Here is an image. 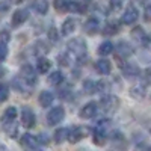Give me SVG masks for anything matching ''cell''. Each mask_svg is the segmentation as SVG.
Here are the masks:
<instances>
[{
  "instance_id": "484cf974",
  "label": "cell",
  "mask_w": 151,
  "mask_h": 151,
  "mask_svg": "<svg viewBox=\"0 0 151 151\" xmlns=\"http://www.w3.org/2000/svg\"><path fill=\"white\" fill-rule=\"evenodd\" d=\"M17 118V109L15 107H8L3 113V116H2V122L6 124V122H12V121H15Z\"/></svg>"
},
{
  "instance_id": "cb8c5ba5",
  "label": "cell",
  "mask_w": 151,
  "mask_h": 151,
  "mask_svg": "<svg viewBox=\"0 0 151 151\" xmlns=\"http://www.w3.org/2000/svg\"><path fill=\"white\" fill-rule=\"evenodd\" d=\"M130 95H132L133 98H136V100L144 98V97H145V85H144V83H142V85H141V83H137V85L132 86Z\"/></svg>"
},
{
  "instance_id": "d590c367",
  "label": "cell",
  "mask_w": 151,
  "mask_h": 151,
  "mask_svg": "<svg viewBox=\"0 0 151 151\" xmlns=\"http://www.w3.org/2000/svg\"><path fill=\"white\" fill-rule=\"evenodd\" d=\"M109 3H110V8H112L113 11H118V9L122 8L124 0H109Z\"/></svg>"
},
{
  "instance_id": "8fae6325",
  "label": "cell",
  "mask_w": 151,
  "mask_h": 151,
  "mask_svg": "<svg viewBox=\"0 0 151 151\" xmlns=\"http://www.w3.org/2000/svg\"><path fill=\"white\" fill-rule=\"evenodd\" d=\"M97 110H98V103H95V101H89V103H86V104L80 109L79 115H80V118L88 119V118H92L95 113H97Z\"/></svg>"
},
{
  "instance_id": "603a6c76",
  "label": "cell",
  "mask_w": 151,
  "mask_h": 151,
  "mask_svg": "<svg viewBox=\"0 0 151 151\" xmlns=\"http://www.w3.org/2000/svg\"><path fill=\"white\" fill-rule=\"evenodd\" d=\"M50 68H52V62H50V59H47L45 56H44V58H38V62H36V70H38V73L45 74V73H48Z\"/></svg>"
},
{
  "instance_id": "f6af8a7d",
  "label": "cell",
  "mask_w": 151,
  "mask_h": 151,
  "mask_svg": "<svg viewBox=\"0 0 151 151\" xmlns=\"http://www.w3.org/2000/svg\"><path fill=\"white\" fill-rule=\"evenodd\" d=\"M11 2H12V3H21L23 0H11Z\"/></svg>"
},
{
  "instance_id": "5b68a950",
  "label": "cell",
  "mask_w": 151,
  "mask_h": 151,
  "mask_svg": "<svg viewBox=\"0 0 151 151\" xmlns=\"http://www.w3.org/2000/svg\"><path fill=\"white\" fill-rule=\"evenodd\" d=\"M64 118H65V109L62 106H56L47 113V122L48 125H53V127L58 125L59 122H62Z\"/></svg>"
},
{
  "instance_id": "3957f363",
  "label": "cell",
  "mask_w": 151,
  "mask_h": 151,
  "mask_svg": "<svg viewBox=\"0 0 151 151\" xmlns=\"http://www.w3.org/2000/svg\"><path fill=\"white\" fill-rule=\"evenodd\" d=\"M89 134V129L88 127H83V125H77V127H70L68 129V137L67 141L70 144H76Z\"/></svg>"
},
{
  "instance_id": "9a60e30c",
  "label": "cell",
  "mask_w": 151,
  "mask_h": 151,
  "mask_svg": "<svg viewBox=\"0 0 151 151\" xmlns=\"http://www.w3.org/2000/svg\"><path fill=\"white\" fill-rule=\"evenodd\" d=\"M98 29H100V21H98V18H95V17L88 18V20L85 21V24H83V30H85L88 35L97 33Z\"/></svg>"
},
{
  "instance_id": "30bf717a",
  "label": "cell",
  "mask_w": 151,
  "mask_h": 151,
  "mask_svg": "<svg viewBox=\"0 0 151 151\" xmlns=\"http://www.w3.org/2000/svg\"><path fill=\"white\" fill-rule=\"evenodd\" d=\"M137 18H139V12L134 6H129L127 9L124 11V14L121 17V23L122 24H133Z\"/></svg>"
},
{
  "instance_id": "ba28073f",
  "label": "cell",
  "mask_w": 151,
  "mask_h": 151,
  "mask_svg": "<svg viewBox=\"0 0 151 151\" xmlns=\"http://www.w3.org/2000/svg\"><path fill=\"white\" fill-rule=\"evenodd\" d=\"M132 38H133L134 41H137L139 44H142V45H148L151 42V36L141 26H137V27H134L132 30Z\"/></svg>"
},
{
  "instance_id": "e575fe53",
  "label": "cell",
  "mask_w": 151,
  "mask_h": 151,
  "mask_svg": "<svg viewBox=\"0 0 151 151\" xmlns=\"http://www.w3.org/2000/svg\"><path fill=\"white\" fill-rule=\"evenodd\" d=\"M8 53H9V50H8V45H6V42H2V41H0V62L6 60V58H8Z\"/></svg>"
},
{
  "instance_id": "b9f144b4",
  "label": "cell",
  "mask_w": 151,
  "mask_h": 151,
  "mask_svg": "<svg viewBox=\"0 0 151 151\" xmlns=\"http://www.w3.org/2000/svg\"><path fill=\"white\" fill-rule=\"evenodd\" d=\"M144 79H145V80H147L148 83L151 82V67L145 70V73H144Z\"/></svg>"
},
{
  "instance_id": "ee69618b",
  "label": "cell",
  "mask_w": 151,
  "mask_h": 151,
  "mask_svg": "<svg viewBox=\"0 0 151 151\" xmlns=\"http://www.w3.org/2000/svg\"><path fill=\"white\" fill-rule=\"evenodd\" d=\"M5 74H6V71H5V68H3V67H0V79H2V77H3V76H5Z\"/></svg>"
},
{
  "instance_id": "2e32d148",
  "label": "cell",
  "mask_w": 151,
  "mask_h": 151,
  "mask_svg": "<svg viewBox=\"0 0 151 151\" xmlns=\"http://www.w3.org/2000/svg\"><path fill=\"white\" fill-rule=\"evenodd\" d=\"M48 52H50V44H48L47 41L40 40V41H36V42L33 44V53H35L36 56L44 58Z\"/></svg>"
},
{
  "instance_id": "7bdbcfd3",
  "label": "cell",
  "mask_w": 151,
  "mask_h": 151,
  "mask_svg": "<svg viewBox=\"0 0 151 151\" xmlns=\"http://www.w3.org/2000/svg\"><path fill=\"white\" fill-rule=\"evenodd\" d=\"M8 8H9L8 3H2V5H0V11H8Z\"/></svg>"
},
{
  "instance_id": "8d00e7d4",
  "label": "cell",
  "mask_w": 151,
  "mask_h": 151,
  "mask_svg": "<svg viewBox=\"0 0 151 151\" xmlns=\"http://www.w3.org/2000/svg\"><path fill=\"white\" fill-rule=\"evenodd\" d=\"M48 40L52 41V42H56L59 40V33H58V30L55 27H52V29L48 30Z\"/></svg>"
},
{
  "instance_id": "ab89813d",
  "label": "cell",
  "mask_w": 151,
  "mask_h": 151,
  "mask_svg": "<svg viewBox=\"0 0 151 151\" xmlns=\"http://www.w3.org/2000/svg\"><path fill=\"white\" fill-rule=\"evenodd\" d=\"M9 38H11V36H9V32H8V30H3L2 33H0V40H2V42H8Z\"/></svg>"
},
{
  "instance_id": "4fadbf2b",
  "label": "cell",
  "mask_w": 151,
  "mask_h": 151,
  "mask_svg": "<svg viewBox=\"0 0 151 151\" xmlns=\"http://www.w3.org/2000/svg\"><path fill=\"white\" fill-rule=\"evenodd\" d=\"M95 71L98 74H101V76H109L110 71H112V64H110V60L103 58V59H100L95 62Z\"/></svg>"
},
{
  "instance_id": "d6a6232c",
  "label": "cell",
  "mask_w": 151,
  "mask_h": 151,
  "mask_svg": "<svg viewBox=\"0 0 151 151\" xmlns=\"http://www.w3.org/2000/svg\"><path fill=\"white\" fill-rule=\"evenodd\" d=\"M9 97V89H8V86L5 83H0V103H3L6 101Z\"/></svg>"
},
{
  "instance_id": "bcb514c9",
  "label": "cell",
  "mask_w": 151,
  "mask_h": 151,
  "mask_svg": "<svg viewBox=\"0 0 151 151\" xmlns=\"http://www.w3.org/2000/svg\"><path fill=\"white\" fill-rule=\"evenodd\" d=\"M0 151H6V147L5 145H0Z\"/></svg>"
},
{
  "instance_id": "44dd1931",
  "label": "cell",
  "mask_w": 151,
  "mask_h": 151,
  "mask_svg": "<svg viewBox=\"0 0 151 151\" xmlns=\"http://www.w3.org/2000/svg\"><path fill=\"white\" fill-rule=\"evenodd\" d=\"M67 11L74 12V14H83V12H86V6L80 2H76V0H68Z\"/></svg>"
},
{
  "instance_id": "ffe728a7",
  "label": "cell",
  "mask_w": 151,
  "mask_h": 151,
  "mask_svg": "<svg viewBox=\"0 0 151 151\" xmlns=\"http://www.w3.org/2000/svg\"><path fill=\"white\" fill-rule=\"evenodd\" d=\"M32 8L36 14L40 15H45L48 11V0H33L32 2Z\"/></svg>"
},
{
  "instance_id": "f546056e",
  "label": "cell",
  "mask_w": 151,
  "mask_h": 151,
  "mask_svg": "<svg viewBox=\"0 0 151 151\" xmlns=\"http://www.w3.org/2000/svg\"><path fill=\"white\" fill-rule=\"evenodd\" d=\"M118 30H119V26L116 23H107L103 27V35H115L118 33Z\"/></svg>"
},
{
  "instance_id": "5bb4252c",
  "label": "cell",
  "mask_w": 151,
  "mask_h": 151,
  "mask_svg": "<svg viewBox=\"0 0 151 151\" xmlns=\"http://www.w3.org/2000/svg\"><path fill=\"white\" fill-rule=\"evenodd\" d=\"M20 144L24 147V150H33V148H38V139L35 136H32L30 133H24L21 137H20Z\"/></svg>"
},
{
  "instance_id": "6da1fadb",
  "label": "cell",
  "mask_w": 151,
  "mask_h": 151,
  "mask_svg": "<svg viewBox=\"0 0 151 151\" xmlns=\"http://www.w3.org/2000/svg\"><path fill=\"white\" fill-rule=\"evenodd\" d=\"M67 48H68V52H70L71 55H74V58L77 59L79 62L86 59L88 48H86L85 40H82V38H73V40H70Z\"/></svg>"
},
{
  "instance_id": "7c38bea8",
  "label": "cell",
  "mask_w": 151,
  "mask_h": 151,
  "mask_svg": "<svg viewBox=\"0 0 151 151\" xmlns=\"http://www.w3.org/2000/svg\"><path fill=\"white\" fill-rule=\"evenodd\" d=\"M29 18V11L27 9H17L12 15V26L14 27H20L21 24L26 23V20Z\"/></svg>"
},
{
  "instance_id": "1f68e13d",
  "label": "cell",
  "mask_w": 151,
  "mask_h": 151,
  "mask_svg": "<svg viewBox=\"0 0 151 151\" xmlns=\"http://www.w3.org/2000/svg\"><path fill=\"white\" fill-rule=\"evenodd\" d=\"M5 132H6L9 136H15V134H17V122H15V121L6 122V124H5Z\"/></svg>"
},
{
  "instance_id": "f35d334b",
  "label": "cell",
  "mask_w": 151,
  "mask_h": 151,
  "mask_svg": "<svg viewBox=\"0 0 151 151\" xmlns=\"http://www.w3.org/2000/svg\"><path fill=\"white\" fill-rule=\"evenodd\" d=\"M144 18H145L147 21H151V5H148V6L145 8V11H144Z\"/></svg>"
},
{
  "instance_id": "e0dca14e",
  "label": "cell",
  "mask_w": 151,
  "mask_h": 151,
  "mask_svg": "<svg viewBox=\"0 0 151 151\" xmlns=\"http://www.w3.org/2000/svg\"><path fill=\"white\" fill-rule=\"evenodd\" d=\"M76 29H77V20H76V18H67L64 23H62L60 32H62V35H64V36H68Z\"/></svg>"
},
{
  "instance_id": "277c9868",
  "label": "cell",
  "mask_w": 151,
  "mask_h": 151,
  "mask_svg": "<svg viewBox=\"0 0 151 151\" xmlns=\"http://www.w3.org/2000/svg\"><path fill=\"white\" fill-rule=\"evenodd\" d=\"M20 79L32 88V86L36 85L38 76H36V71L32 68V65H23L21 70H20Z\"/></svg>"
},
{
  "instance_id": "9c48e42d",
  "label": "cell",
  "mask_w": 151,
  "mask_h": 151,
  "mask_svg": "<svg viewBox=\"0 0 151 151\" xmlns=\"http://www.w3.org/2000/svg\"><path fill=\"white\" fill-rule=\"evenodd\" d=\"M134 53V48L132 44L129 42H125V41H121L116 44V55L118 58H125V59H129L130 56H133Z\"/></svg>"
},
{
  "instance_id": "f1b7e54d",
  "label": "cell",
  "mask_w": 151,
  "mask_h": 151,
  "mask_svg": "<svg viewBox=\"0 0 151 151\" xmlns=\"http://www.w3.org/2000/svg\"><path fill=\"white\" fill-rule=\"evenodd\" d=\"M83 89L86 94H95L97 92V82L91 80V79H88L83 82Z\"/></svg>"
},
{
  "instance_id": "74e56055",
  "label": "cell",
  "mask_w": 151,
  "mask_h": 151,
  "mask_svg": "<svg viewBox=\"0 0 151 151\" xmlns=\"http://www.w3.org/2000/svg\"><path fill=\"white\" fill-rule=\"evenodd\" d=\"M59 64H60V65H64V67H68V65H70V58H68L67 53L59 55Z\"/></svg>"
},
{
  "instance_id": "7dc6e473",
  "label": "cell",
  "mask_w": 151,
  "mask_h": 151,
  "mask_svg": "<svg viewBox=\"0 0 151 151\" xmlns=\"http://www.w3.org/2000/svg\"><path fill=\"white\" fill-rule=\"evenodd\" d=\"M144 151H151V147H145V150Z\"/></svg>"
},
{
  "instance_id": "83f0119b",
  "label": "cell",
  "mask_w": 151,
  "mask_h": 151,
  "mask_svg": "<svg viewBox=\"0 0 151 151\" xmlns=\"http://www.w3.org/2000/svg\"><path fill=\"white\" fill-rule=\"evenodd\" d=\"M64 74H62L60 71H55L48 76V83L50 85H53V86H59L62 82H64Z\"/></svg>"
},
{
  "instance_id": "60d3db41",
  "label": "cell",
  "mask_w": 151,
  "mask_h": 151,
  "mask_svg": "<svg viewBox=\"0 0 151 151\" xmlns=\"http://www.w3.org/2000/svg\"><path fill=\"white\" fill-rule=\"evenodd\" d=\"M36 139H38V144H47L48 142V136L47 134H40Z\"/></svg>"
},
{
  "instance_id": "4316f807",
  "label": "cell",
  "mask_w": 151,
  "mask_h": 151,
  "mask_svg": "<svg viewBox=\"0 0 151 151\" xmlns=\"http://www.w3.org/2000/svg\"><path fill=\"white\" fill-rule=\"evenodd\" d=\"M113 44L110 42V41H104V42H101L100 44V47H98V55L100 56H107V55H110L112 52H113Z\"/></svg>"
},
{
  "instance_id": "681fc988",
  "label": "cell",
  "mask_w": 151,
  "mask_h": 151,
  "mask_svg": "<svg viewBox=\"0 0 151 151\" xmlns=\"http://www.w3.org/2000/svg\"><path fill=\"white\" fill-rule=\"evenodd\" d=\"M141 2H144V0H141Z\"/></svg>"
},
{
  "instance_id": "836d02e7",
  "label": "cell",
  "mask_w": 151,
  "mask_h": 151,
  "mask_svg": "<svg viewBox=\"0 0 151 151\" xmlns=\"http://www.w3.org/2000/svg\"><path fill=\"white\" fill-rule=\"evenodd\" d=\"M68 0H55V9L58 12H67Z\"/></svg>"
},
{
  "instance_id": "52a82bcc",
  "label": "cell",
  "mask_w": 151,
  "mask_h": 151,
  "mask_svg": "<svg viewBox=\"0 0 151 151\" xmlns=\"http://www.w3.org/2000/svg\"><path fill=\"white\" fill-rule=\"evenodd\" d=\"M36 122V118H35V113L32 109L29 107H23L21 109V124L24 129H32Z\"/></svg>"
},
{
  "instance_id": "4dcf8cb0",
  "label": "cell",
  "mask_w": 151,
  "mask_h": 151,
  "mask_svg": "<svg viewBox=\"0 0 151 151\" xmlns=\"http://www.w3.org/2000/svg\"><path fill=\"white\" fill-rule=\"evenodd\" d=\"M109 89H110V85L106 82V80H98L97 82V92L98 94H107L109 92Z\"/></svg>"
},
{
  "instance_id": "d6986e66",
  "label": "cell",
  "mask_w": 151,
  "mask_h": 151,
  "mask_svg": "<svg viewBox=\"0 0 151 151\" xmlns=\"http://www.w3.org/2000/svg\"><path fill=\"white\" fill-rule=\"evenodd\" d=\"M110 139H112V142H113V145H115L116 150L124 151L125 148H127V141H125V137L122 136V133H119V132L113 133V134L110 136Z\"/></svg>"
},
{
  "instance_id": "8992f818",
  "label": "cell",
  "mask_w": 151,
  "mask_h": 151,
  "mask_svg": "<svg viewBox=\"0 0 151 151\" xmlns=\"http://www.w3.org/2000/svg\"><path fill=\"white\" fill-rule=\"evenodd\" d=\"M121 71L124 74V77L127 79H137L141 76V68L136 64H130V62H121Z\"/></svg>"
},
{
  "instance_id": "c3c4849f",
  "label": "cell",
  "mask_w": 151,
  "mask_h": 151,
  "mask_svg": "<svg viewBox=\"0 0 151 151\" xmlns=\"http://www.w3.org/2000/svg\"><path fill=\"white\" fill-rule=\"evenodd\" d=\"M83 2H91V0H83Z\"/></svg>"
},
{
  "instance_id": "d4e9b609",
  "label": "cell",
  "mask_w": 151,
  "mask_h": 151,
  "mask_svg": "<svg viewBox=\"0 0 151 151\" xmlns=\"http://www.w3.org/2000/svg\"><path fill=\"white\" fill-rule=\"evenodd\" d=\"M68 137V127H60V129H56L55 132V142L56 144H62L65 142Z\"/></svg>"
},
{
  "instance_id": "ac0fdd59",
  "label": "cell",
  "mask_w": 151,
  "mask_h": 151,
  "mask_svg": "<svg viewBox=\"0 0 151 151\" xmlns=\"http://www.w3.org/2000/svg\"><path fill=\"white\" fill-rule=\"evenodd\" d=\"M92 141H94L95 145L103 147V145L107 142V134H106V132L101 130V129H98V127L94 129V130H92Z\"/></svg>"
},
{
  "instance_id": "7a4b0ae2",
  "label": "cell",
  "mask_w": 151,
  "mask_h": 151,
  "mask_svg": "<svg viewBox=\"0 0 151 151\" xmlns=\"http://www.w3.org/2000/svg\"><path fill=\"white\" fill-rule=\"evenodd\" d=\"M100 107H101L103 115H113L118 107H119V98L116 95H112V94H106L101 97L100 100Z\"/></svg>"
},
{
  "instance_id": "7402d4cb",
  "label": "cell",
  "mask_w": 151,
  "mask_h": 151,
  "mask_svg": "<svg viewBox=\"0 0 151 151\" xmlns=\"http://www.w3.org/2000/svg\"><path fill=\"white\" fill-rule=\"evenodd\" d=\"M53 100H55V95L50 91H42L40 94V97H38V101H40V104L42 107H48L50 104L53 103Z\"/></svg>"
}]
</instances>
